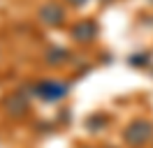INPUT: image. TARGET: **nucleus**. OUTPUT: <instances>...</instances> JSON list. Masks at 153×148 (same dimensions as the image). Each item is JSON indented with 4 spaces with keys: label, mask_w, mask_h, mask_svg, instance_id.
Returning <instances> with one entry per match:
<instances>
[{
    "label": "nucleus",
    "mask_w": 153,
    "mask_h": 148,
    "mask_svg": "<svg viewBox=\"0 0 153 148\" xmlns=\"http://www.w3.org/2000/svg\"><path fill=\"white\" fill-rule=\"evenodd\" d=\"M151 134H153V123H149L144 118H137L128 125V130L123 132V139H125L128 146L137 148V146H144L151 139Z\"/></svg>",
    "instance_id": "obj_1"
},
{
    "label": "nucleus",
    "mask_w": 153,
    "mask_h": 148,
    "mask_svg": "<svg viewBox=\"0 0 153 148\" xmlns=\"http://www.w3.org/2000/svg\"><path fill=\"white\" fill-rule=\"evenodd\" d=\"M67 90H70V86L63 81H42L35 86V95L37 97H42L44 102H58L63 100L67 95Z\"/></svg>",
    "instance_id": "obj_2"
},
{
    "label": "nucleus",
    "mask_w": 153,
    "mask_h": 148,
    "mask_svg": "<svg viewBox=\"0 0 153 148\" xmlns=\"http://www.w3.org/2000/svg\"><path fill=\"white\" fill-rule=\"evenodd\" d=\"M37 14H39V18H42V23H47V26H60V23H63V18H65L63 7H60L58 2H53V0L44 2V5L39 7Z\"/></svg>",
    "instance_id": "obj_3"
},
{
    "label": "nucleus",
    "mask_w": 153,
    "mask_h": 148,
    "mask_svg": "<svg viewBox=\"0 0 153 148\" xmlns=\"http://www.w3.org/2000/svg\"><path fill=\"white\" fill-rule=\"evenodd\" d=\"M95 35H97V26H95V21H91V18H84L76 26H72V37L76 42H91Z\"/></svg>",
    "instance_id": "obj_4"
},
{
    "label": "nucleus",
    "mask_w": 153,
    "mask_h": 148,
    "mask_svg": "<svg viewBox=\"0 0 153 148\" xmlns=\"http://www.w3.org/2000/svg\"><path fill=\"white\" fill-rule=\"evenodd\" d=\"M2 104H5V111H7L10 116H23V111L28 107V104H26V97H21V92H12Z\"/></svg>",
    "instance_id": "obj_5"
},
{
    "label": "nucleus",
    "mask_w": 153,
    "mask_h": 148,
    "mask_svg": "<svg viewBox=\"0 0 153 148\" xmlns=\"http://www.w3.org/2000/svg\"><path fill=\"white\" fill-rule=\"evenodd\" d=\"M65 56H67L65 49H49V51H47V63L49 65L63 63V60H65Z\"/></svg>",
    "instance_id": "obj_6"
},
{
    "label": "nucleus",
    "mask_w": 153,
    "mask_h": 148,
    "mask_svg": "<svg viewBox=\"0 0 153 148\" xmlns=\"http://www.w3.org/2000/svg\"><path fill=\"white\" fill-rule=\"evenodd\" d=\"M70 5H74V7H81V5H86L88 0H67Z\"/></svg>",
    "instance_id": "obj_7"
}]
</instances>
